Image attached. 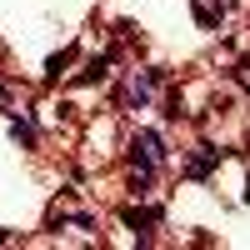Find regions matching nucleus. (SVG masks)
<instances>
[{
	"instance_id": "4",
	"label": "nucleus",
	"mask_w": 250,
	"mask_h": 250,
	"mask_svg": "<svg viewBox=\"0 0 250 250\" xmlns=\"http://www.w3.org/2000/svg\"><path fill=\"white\" fill-rule=\"evenodd\" d=\"M190 10H195V20H200V30H220V10L210 5V0H190Z\"/></svg>"
},
{
	"instance_id": "7",
	"label": "nucleus",
	"mask_w": 250,
	"mask_h": 250,
	"mask_svg": "<svg viewBox=\"0 0 250 250\" xmlns=\"http://www.w3.org/2000/svg\"><path fill=\"white\" fill-rule=\"evenodd\" d=\"M10 135H15L20 145H35V130H30V125H25V120H10Z\"/></svg>"
},
{
	"instance_id": "9",
	"label": "nucleus",
	"mask_w": 250,
	"mask_h": 250,
	"mask_svg": "<svg viewBox=\"0 0 250 250\" xmlns=\"http://www.w3.org/2000/svg\"><path fill=\"white\" fill-rule=\"evenodd\" d=\"M245 200H250V180H245Z\"/></svg>"
},
{
	"instance_id": "2",
	"label": "nucleus",
	"mask_w": 250,
	"mask_h": 250,
	"mask_svg": "<svg viewBox=\"0 0 250 250\" xmlns=\"http://www.w3.org/2000/svg\"><path fill=\"white\" fill-rule=\"evenodd\" d=\"M120 220L130 225V230H135L140 240H150V225L160 220V210H120Z\"/></svg>"
},
{
	"instance_id": "6",
	"label": "nucleus",
	"mask_w": 250,
	"mask_h": 250,
	"mask_svg": "<svg viewBox=\"0 0 250 250\" xmlns=\"http://www.w3.org/2000/svg\"><path fill=\"white\" fill-rule=\"evenodd\" d=\"M135 145H140V150H150L155 160H165V140H160V130H140Z\"/></svg>"
},
{
	"instance_id": "5",
	"label": "nucleus",
	"mask_w": 250,
	"mask_h": 250,
	"mask_svg": "<svg viewBox=\"0 0 250 250\" xmlns=\"http://www.w3.org/2000/svg\"><path fill=\"white\" fill-rule=\"evenodd\" d=\"M70 60H75V45H65L60 55H50V60H45V80H60V75H65V65H70Z\"/></svg>"
},
{
	"instance_id": "1",
	"label": "nucleus",
	"mask_w": 250,
	"mask_h": 250,
	"mask_svg": "<svg viewBox=\"0 0 250 250\" xmlns=\"http://www.w3.org/2000/svg\"><path fill=\"white\" fill-rule=\"evenodd\" d=\"M225 160V150H215V145H195L190 155H185V165H180V175L185 180H210V170Z\"/></svg>"
},
{
	"instance_id": "8",
	"label": "nucleus",
	"mask_w": 250,
	"mask_h": 250,
	"mask_svg": "<svg viewBox=\"0 0 250 250\" xmlns=\"http://www.w3.org/2000/svg\"><path fill=\"white\" fill-rule=\"evenodd\" d=\"M185 115V100L180 95H165V120H180Z\"/></svg>"
},
{
	"instance_id": "3",
	"label": "nucleus",
	"mask_w": 250,
	"mask_h": 250,
	"mask_svg": "<svg viewBox=\"0 0 250 250\" xmlns=\"http://www.w3.org/2000/svg\"><path fill=\"white\" fill-rule=\"evenodd\" d=\"M105 70H110V55H95V60H85V70L75 75V85H100Z\"/></svg>"
}]
</instances>
